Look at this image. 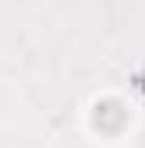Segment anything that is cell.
Segmentation results:
<instances>
[{
    "instance_id": "6da1fadb",
    "label": "cell",
    "mask_w": 145,
    "mask_h": 148,
    "mask_svg": "<svg viewBox=\"0 0 145 148\" xmlns=\"http://www.w3.org/2000/svg\"><path fill=\"white\" fill-rule=\"evenodd\" d=\"M93 124L104 131V134H121L124 124H128V110L121 100H100L93 107Z\"/></svg>"
}]
</instances>
